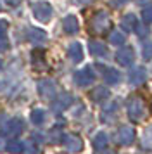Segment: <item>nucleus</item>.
I'll return each instance as SVG.
<instances>
[{
	"mask_svg": "<svg viewBox=\"0 0 152 154\" xmlns=\"http://www.w3.org/2000/svg\"><path fill=\"white\" fill-rule=\"evenodd\" d=\"M88 49H90V52H92V56H95V57H105L107 56V49H105V45L100 43V42L92 40V42L88 43Z\"/></svg>",
	"mask_w": 152,
	"mask_h": 154,
	"instance_id": "dca6fc26",
	"label": "nucleus"
},
{
	"mask_svg": "<svg viewBox=\"0 0 152 154\" xmlns=\"http://www.w3.org/2000/svg\"><path fill=\"white\" fill-rule=\"evenodd\" d=\"M7 29H9V23L4 21V19H0V36H5Z\"/></svg>",
	"mask_w": 152,
	"mask_h": 154,
	"instance_id": "bb28decb",
	"label": "nucleus"
},
{
	"mask_svg": "<svg viewBox=\"0 0 152 154\" xmlns=\"http://www.w3.org/2000/svg\"><path fill=\"white\" fill-rule=\"evenodd\" d=\"M107 97H109V88H105V87H97V88H93V92H92V99H93L95 102H102V100H105Z\"/></svg>",
	"mask_w": 152,
	"mask_h": 154,
	"instance_id": "aec40b11",
	"label": "nucleus"
},
{
	"mask_svg": "<svg viewBox=\"0 0 152 154\" xmlns=\"http://www.w3.org/2000/svg\"><path fill=\"white\" fill-rule=\"evenodd\" d=\"M135 29H137V35H138V36H142V38L149 35V29L145 28V26H140V23H138L137 26H135Z\"/></svg>",
	"mask_w": 152,
	"mask_h": 154,
	"instance_id": "a878e982",
	"label": "nucleus"
},
{
	"mask_svg": "<svg viewBox=\"0 0 152 154\" xmlns=\"http://www.w3.org/2000/svg\"><path fill=\"white\" fill-rule=\"evenodd\" d=\"M7 151H9V152H14V154L23 152V151H24V142H19V140H11V142L7 144Z\"/></svg>",
	"mask_w": 152,
	"mask_h": 154,
	"instance_id": "412c9836",
	"label": "nucleus"
},
{
	"mask_svg": "<svg viewBox=\"0 0 152 154\" xmlns=\"http://www.w3.org/2000/svg\"><path fill=\"white\" fill-rule=\"evenodd\" d=\"M0 149H2V144H0Z\"/></svg>",
	"mask_w": 152,
	"mask_h": 154,
	"instance_id": "f704fd0d",
	"label": "nucleus"
},
{
	"mask_svg": "<svg viewBox=\"0 0 152 154\" xmlns=\"http://www.w3.org/2000/svg\"><path fill=\"white\" fill-rule=\"evenodd\" d=\"M64 146H66V151L69 152H80L83 149V140L80 135H76V133H68V135H64Z\"/></svg>",
	"mask_w": 152,
	"mask_h": 154,
	"instance_id": "39448f33",
	"label": "nucleus"
},
{
	"mask_svg": "<svg viewBox=\"0 0 152 154\" xmlns=\"http://www.w3.org/2000/svg\"><path fill=\"white\" fill-rule=\"evenodd\" d=\"M144 56H145V59H149V57L152 56V43H147V45H145V49H144Z\"/></svg>",
	"mask_w": 152,
	"mask_h": 154,
	"instance_id": "c85d7f7f",
	"label": "nucleus"
},
{
	"mask_svg": "<svg viewBox=\"0 0 152 154\" xmlns=\"http://www.w3.org/2000/svg\"><path fill=\"white\" fill-rule=\"evenodd\" d=\"M78 2H80V4H90L92 0H78Z\"/></svg>",
	"mask_w": 152,
	"mask_h": 154,
	"instance_id": "2f4dec72",
	"label": "nucleus"
},
{
	"mask_svg": "<svg viewBox=\"0 0 152 154\" xmlns=\"http://www.w3.org/2000/svg\"><path fill=\"white\" fill-rule=\"evenodd\" d=\"M38 94H40V97L47 99V100L54 99L55 83L52 82V80H40V82H38Z\"/></svg>",
	"mask_w": 152,
	"mask_h": 154,
	"instance_id": "423d86ee",
	"label": "nucleus"
},
{
	"mask_svg": "<svg viewBox=\"0 0 152 154\" xmlns=\"http://www.w3.org/2000/svg\"><path fill=\"white\" fill-rule=\"evenodd\" d=\"M116 61L121 64V66H131L133 61H135V52H133V49H131L130 45L123 47V49L116 54Z\"/></svg>",
	"mask_w": 152,
	"mask_h": 154,
	"instance_id": "0eeeda50",
	"label": "nucleus"
},
{
	"mask_svg": "<svg viewBox=\"0 0 152 154\" xmlns=\"http://www.w3.org/2000/svg\"><path fill=\"white\" fill-rule=\"evenodd\" d=\"M142 17H144L145 23H152V5H147L142 11Z\"/></svg>",
	"mask_w": 152,
	"mask_h": 154,
	"instance_id": "393cba45",
	"label": "nucleus"
},
{
	"mask_svg": "<svg viewBox=\"0 0 152 154\" xmlns=\"http://www.w3.org/2000/svg\"><path fill=\"white\" fill-rule=\"evenodd\" d=\"M128 116L133 121H140L145 116V104H144V100L140 97H137V95H133L128 100Z\"/></svg>",
	"mask_w": 152,
	"mask_h": 154,
	"instance_id": "f257e3e1",
	"label": "nucleus"
},
{
	"mask_svg": "<svg viewBox=\"0 0 152 154\" xmlns=\"http://www.w3.org/2000/svg\"><path fill=\"white\" fill-rule=\"evenodd\" d=\"M73 102V97H71V94H61L59 97L54 99V102H52V107H54L55 111H62V109H66L69 107Z\"/></svg>",
	"mask_w": 152,
	"mask_h": 154,
	"instance_id": "9b49d317",
	"label": "nucleus"
},
{
	"mask_svg": "<svg viewBox=\"0 0 152 154\" xmlns=\"http://www.w3.org/2000/svg\"><path fill=\"white\" fill-rule=\"evenodd\" d=\"M0 11H2V5H0Z\"/></svg>",
	"mask_w": 152,
	"mask_h": 154,
	"instance_id": "c9c22d12",
	"label": "nucleus"
},
{
	"mask_svg": "<svg viewBox=\"0 0 152 154\" xmlns=\"http://www.w3.org/2000/svg\"><path fill=\"white\" fill-rule=\"evenodd\" d=\"M28 38L31 40L33 43H43L47 40V33L40 28H29L28 31Z\"/></svg>",
	"mask_w": 152,
	"mask_h": 154,
	"instance_id": "2eb2a0df",
	"label": "nucleus"
},
{
	"mask_svg": "<svg viewBox=\"0 0 152 154\" xmlns=\"http://www.w3.org/2000/svg\"><path fill=\"white\" fill-rule=\"evenodd\" d=\"M7 2H11V5H19L21 0H7Z\"/></svg>",
	"mask_w": 152,
	"mask_h": 154,
	"instance_id": "c756f323",
	"label": "nucleus"
},
{
	"mask_svg": "<svg viewBox=\"0 0 152 154\" xmlns=\"http://www.w3.org/2000/svg\"><path fill=\"white\" fill-rule=\"evenodd\" d=\"M140 146L144 147V149H147V151H152V125L145 128L144 135L140 139Z\"/></svg>",
	"mask_w": 152,
	"mask_h": 154,
	"instance_id": "f3484780",
	"label": "nucleus"
},
{
	"mask_svg": "<svg viewBox=\"0 0 152 154\" xmlns=\"http://www.w3.org/2000/svg\"><path fill=\"white\" fill-rule=\"evenodd\" d=\"M109 24H111V21H109V16H107V12L100 11V12H97V14L93 16L92 26H93V29H95V31H104V29L107 28Z\"/></svg>",
	"mask_w": 152,
	"mask_h": 154,
	"instance_id": "1a4fd4ad",
	"label": "nucleus"
},
{
	"mask_svg": "<svg viewBox=\"0 0 152 154\" xmlns=\"http://www.w3.org/2000/svg\"><path fill=\"white\" fill-rule=\"evenodd\" d=\"M114 2H116L117 5H121V4H126V2H128V0H114Z\"/></svg>",
	"mask_w": 152,
	"mask_h": 154,
	"instance_id": "7c9ffc66",
	"label": "nucleus"
},
{
	"mask_svg": "<svg viewBox=\"0 0 152 154\" xmlns=\"http://www.w3.org/2000/svg\"><path fill=\"white\" fill-rule=\"evenodd\" d=\"M9 49V42H7V36H0V52H5Z\"/></svg>",
	"mask_w": 152,
	"mask_h": 154,
	"instance_id": "cd10ccee",
	"label": "nucleus"
},
{
	"mask_svg": "<svg viewBox=\"0 0 152 154\" xmlns=\"http://www.w3.org/2000/svg\"><path fill=\"white\" fill-rule=\"evenodd\" d=\"M31 11H33V16L40 23H48L52 17V5L48 2H35L31 5Z\"/></svg>",
	"mask_w": 152,
	"mask_h": 154,
	"instance_id": "f03ea898",
	"label": "nucleus"
},
{
	"mask_svg": "<svg viewBox=\"0 0 152 154\" xmlns=\"http://www.w3.org/2000/svg\"><path fill=\"white\" fill-rule=\"evenodd\" d=\"M150 68H152V66H150Z\"/></svg>",
	"mask_w": 152,
	"mask_h": 154,
	"instance_id": "e433bc0d",
	"label": "nucleus"
},
{
	"mask_svg": "<svg viewBox=\"0 0 152 154\" xmlns=\"http://www.w3.org/2000/svg\"><path fill=\"white\" fill-rule=\"evenodd\" d=\"M137 2H140V4H144V2H147V0H137Z\"/></svg>",
	"mask_w": 152,
	"mask_h": 154,
	"instance_id": "72a5a7b5",
	"label": "nucleus"
},
{
	"mask_svg": "<svg viewBox=\"0 0 152 154\" xmlns=\"http://www.w3.org/2000/svg\"><path fill=\"white\" fill-rule=\"evenodd\" d=\"M31 121H33L35 125H41L45 121V111L43 109H35L31 112Z\"/></svg>",
	"mask_w": 152,
	"mask_h": 154,
	"instance_id": "5701e85b",
	"label": "nucleus"
},
{
	"mask_svg": "<svg viewBox=\"0 0 152 154\" xmlns=\"http://www.w3.org/2000/svg\"><path fill=\"white\" fill-rule=\"evenodd\" d=\"M23 128H24L23 119H21V118H14V119H11V123L7 125V128L2 130V133H7V135L14 137V135H19V133L23 132Z\"/></svg>",
	"mask_w": 152,
	"mask_h": 154,
	"instance_id": "9d476101",
	"label": "nucleus"
},
{
	"mask_svg": "<svg viewBox=\"0 0 152 154\" xmlns=\"http://www.w3.org/2000/svg\"><path fill=\"white\" fill-rule=\"evenodd\" d=\"M2 68H4V63H2V59H0V71H2Z\"/></svg>",
	"mask_w": 152,
	"mask_h": 154,
	"instance_id": "473e14b6",
	"label": "nucleus"
},
{
	"mask_svg": "<svg viewBox=\"0 0 152 154\" xmlns=\"http://www.w3.org/2000/svg\"><path fill=\"white\" fill-rule=\"evenodd\" d=\"M99 68L104 71V78H105V82H107L109 85L119 83L121 75H119V71H117V69H114V68H105V66H99Z\"/></svg>",
	"mask_w": 152,
	"mask_h": 154,
	"instance_id": "f8f14e48",
	"label": "nucleus"
},
{
	"mask_svg": "<svg viewBox=\"0 0 152 154\" xmlns=\"http://www.w3.org/2000/svg\"><path fill=\"white\" fill-rule=\"evenodd\" d=\"M137 24H138V19L135 17V14H126L123 17V21H121V26H123V29H126V31H133Z\"/></svg>",
	"mask_w": 152,
	"mask_h": 154,
	"instance_id": "a211bd4d",
	"label": "nucleus"
},
{
	"mask_svg": "<svg viewBox=\"0 0 152 154\" xmlns=\"http://www.w3.org/2000/svg\"><path fill=\"white\" fill-rule=\"evenodd\" d=\"M24 152L26 154H36L38 152V147L35 146L33 140H26V142H24Z\"/></svg>",
	"mask_w": 152,
	"mask_h": 154,
	"instance_id": "b1692460",
	"label": "nucleus"
},
{
	"mask_svg": "<svg viewBox=\"0 0 152 154\" xmlns=\"http://www.w3.org/2000/svg\"><path fill=\"white\" fill-rule=\"evenodd\" d=\"M135 140V130L128 125L119 126V130L116 133V142L119 146H130L131 142Z\"/></svg>",
	"mask_w": 152,
	"mask_h": 154,
	"instance_id": "20e7f679",
	"label": "nucleus"
},
{
	"mask_svg": "<svg viewBox=\"0 0 152 154\" xmlns=\"http://www.w3.org/2000/svg\"><path fill=\"white\" fill-rule=\"evenodd\" d=\"M107 142H109V139H107V135L104 132H99L95 137H93V147H95L97 151L105 149V147H107Z\"/></svg>",
	"mask_w": 152,
	"mask_h": 154,
	"instance_id": "6ab92c4d",
	"label": "nucleus"
},
{
	"mask_svg": "<svg viewBox=\"0 0 152 154\" xmlns=\"http://www.w3.org/2000/svg\"><path fill=\"white\" fill-rule=\"evenodd\" d=\"M145 80H147V71H145V68H142V66L133 68V69L128 73V82H130L131 85H142V83H145Z\"/></svg>",
	"mask_w": 152,
	"mask_h": 154,
	"instance_id": "6e6552de",
	"label": "nucleus"
},
{
	"mask_svg": "<svg viewBox=\"0 0 152 154\" xmlns=\"http://www.w3.org/2000/svg\"><path fill=\"white\" fill-rule=\"evenodd\" d=\"M62 28H64V31H66L68 35H74V33H78V29H80L78 19H76L74 16H66L64 21H62Z\"/></svg>",
	"mask_w": 152,
	"mask_h": 154,
	"instance_id": "ddd939ff",
	"label": "nucleus"
},
{
	"mask_svg": "<svg viewBox=\"0 0 152 154\" xmlns=\"http://www.w3.org/2000/svg\"><path fill=\"white\" fill-rule=\"evenodd\" d=\"M68 56L73 63H81L83 59V47L78 42H73L68 49Z\"/></svg>",
	"mask_w": 152,
	"mask_h": 154,
	"instance_id": "4468645a",
	"label": "nucleus"
},
{
	"mask_svg": "<svg viewBox=\"0 0 152 154\" xmlns=\"http://www.w3.org/2000/svg\"><path fill=\"white\" fill-rule=\"evenodd\" d=\"M93 80H95V73H93L92 66H85L83 69L76 71V75H74V82L80 87H88V85L93 83Z\"/></svg>",
	"mask_w": 152,
	"mask_h": 154,
	"instance_id": "7ed1b4c3",
	"label": "nucleus"
},
{
	"mask_svg": "<svg viewBox=\"0 0 152 154\" xmlns=\"http://www.w3.org/2000/svg\"><path fill=\"white\" fill-rule=\"evenodd\" d=\"M124 40H126V36H124L121 31H114V29H112V33L109 35V42L112 43V45H123Z\"/></svg>",
	"mask_w": 152,
	"mask_h": 154,
	"instance_id": "4be33fe9",
	"label": "nucleus"
}]
</instances>
